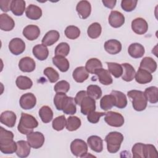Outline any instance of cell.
Masks as SVG:
<instances>
[{"mask_svg": "<svg viewBox=\"0 0 158 158\" xmlns=\"http://www.w3.org/2000/svg\"><path fill=\"white\" fill-rule=\"evenodd\" d=\"M38 126V122L33 115L23 112L21 114V117L17 127L18 131L20 133L27 135L33 132V129Z\"/></svg>", "mask_w": 158, "mask_h": 158, "instance_id": "1", "label": "cell"}, {"mask_svg": "<svg viewBox=\"0 0 158 158\" xmlns=\"http://www.w3.org/2000/svg\"><path fill=\"white\" fill-rule=\"evenodd\" d=\"M123 140V135L118 131L110 132L105 138L107 143V149L110 153H116L120 148Z\"/></svg>", "mask_w": 158, "mask_h": 158, "instance_id": "2", "label": "cell"}, {"mask_svg": "<svg viewBox=\"0 0 158 158\" xmlns=\"http://www.w3.org/2000/svg\"><path fill=\"white\" fill-rule=\"evenodd\" d=\"M127 96L132 99V106L136 111L144 110L148 104V101L144 92L139 90H130Z\"/></svg>", "mask_w": 158, "mask_h": 158, "instance_id": "3", "label": "cell"}, {"mask_svg": "<svg viewBox=\"0 0 158 158\" xmlns=\"http://www.w3.org/2000/svg\"><path fill=\"white\" fill-rule=\"evenodd\" d=\"M70 150L75 156L84 157L88 152V146L83 140L75 139L70 144Z\"/></svg>", "mask_w": 158, "mask_h": 158, "instance_id": "4", "label": "cell"}, {"mask_svg": "<svg viewBox=\"0 0 158 158\" xmlns=\"http://www.w3.org/2000/svg\"><path fill=\"white\" fill-rule=\"evenodd\" d=\"M104 120L109 125L114 127H122L125 122L122 114L114 111H109L106 113Z\"/></svg>", "mask_w": 158, "mask_h": 158, "instance_id": "5", "label": "cell"}, {"mask_svg": "<svg viewBox=\"0 0 158 158\" xmlns=\"http://www.w3.org/2000/svg\"><path fill=\"white\" fill-rule=\"evenodd\" d=\"M27 139L30 146L34 149L41 148L44 143V136L39 131H33L27 135Z\"/></svg>", "mask_w": 158, "mask_h": 158, "instance_id": "6", "label": "cell"}, {"mask_svg": "<svg viewBox=\"0 0 158 158\" xmlns=\"http://www.w3.org/2000/svg\"><path fill=\"white\" fill-rule=\"evenodd\" d=\"M20 107L25 110L33 109L36 104V98L31 93H27L23 94L19 100Z\"/></svg>", "mask_w": 158, "mask_h": 158, "instance_id": "7", "label": "cell"}, {"mask_svg": "<svg viewBox=\"0 0 158 158\" xmlns=\"http://www.w3.org/2000/svg\"><path fill=\"white\" fill-rule=\"evenodd\" d=\"M9 49L12 54L18 56L25 49V42L19 38H15L12 39L9 43Z\"/></svg>", "mask_w": 158, "mask_h": 158, "instance_id": "8", "label": "cell"}, {"mask_svg": "<svg viewBox=\"0 0 158 158\" xmlns=\"http://www.w3.org/2000/svg\"><path fill=\"white\" fill-rule=\"evenodd\" d=\"M131 28L135 33L143 35L148 30V24L144 19L138 17L131 22Z\"/></svg>", "mask_w": 158, "mask_h": 158, "instance_id": "9", "label": "cell"}, {"mask_svg": "<svg viewBox=\"0 0 158 158\" xmlns=\"http://www.w3.org/2000/svg\"><path fill=\"white\" fill-rule=\"evenodd\" d=\"M81 112L83 115H88L91 112L96 110V102L94 99L89 97L88 95L86 96L80 103Z\"/></svg>", "mask_w": 158, "mask_h": 158, "instance_id": "10", "label": "cell"}, {"mask_svg": "<svg viewBox=\"0 0 158 158\" xmlns=\"http://www.w3.org/2000/svg\"><path fill=\"white\" fill-rule=\"evenodd\" d=\"M76 104H77L75 102V98L72 97L66 96L62 102L61 110L65 114L73 115L77 112Z\"/></svg>", "mask_w": 158, "mask_h": 158, "instance_id": "11", "label": "cell"}, {"mask_svg": "<svg viewBox=\"0 0 158 158\" xmlns=\"http://www.w3.org/2000/svg\"><path fill=\"white\" fill-rule=\"evenodd\" d=\"M109 23L114 28L120 27L125 23V17L121 12L112 10L109 17Z\"/></svg>", "mask_w": 158, "mask_h": 158, "instance_id": "12", "label": "cell"}, {"mask_svg": "<svg viewBox=\"0 0 158 158\" xmlns=\"http://www.w3.org/2000/svg\"><path fill=\"white\" fill-rule=\"evenodd\" d=\"M76 10L77 11L80 18L86 19L91 14V4L88 1H80L76 6Z\"/></svg>", "mask_w": 158, "mask_h": 158, "instance_id": "13", "label": "cell"}, {"mask_svg": "<svg viewBox=\"0 0 158 158\" xmlns=\"http://www.w3.org/2000/svg\"><path fill=\"white\" fill-rule=\"evenodd\" d=\"M22 33L28 40L33 41L36 40L40 36V30L36 25H28L23 28Z\"/></svg>", "mask_w": 158, "mask_h": 158, "instance_id": "14", "label": "cell"}, {"mask_svg": "<svg viewBox=\"0 0 158 158\" xmlns=\"http://www.w3.org/2000/svg\"><path fill=\"white\" fill-rule=\"evenodd\" d=\"M17 120L15 114L10 110H6L1 114L0 121L1 123L8 127H14Z\"/></svg>", "mask_w": 158, "mask_h": 158, "instance_id": "15", "label": "cell"}, {"mask_svg": "<svg viewBox=\"0 0 158 158\" xmlns=\"http://www.w3.org/2000/svg\"><path fill=\"white\" fill-rule=\"evenodd\" d=\"M104 46L106 51L110 54H117L122 50L121 43L119 41L114 39L106 41Z\"/></svg>", "mask_w": 158, "mask_h": 158, "instance_id": "16", "label": "cell"}, {"mask_svg": "<svg viewBox=\"0 0 158 158\" xmlns=\"http://www.w3.org/2000/svg\"><path fill=\"white\" fill-rule=\"evenodd\" d=\"M19 67L23 72H31L35 69V62L30 57H25L20 60Z\"/></svg>", "mask_w": 158, "mask_h": 158, "instance_id": "17", "label": "cell"}, {"mask_svg": "<svg viewBox=\"0 0 158 158\" xmlns=\"http://www.w3.org/2000/svg\"><path fill=\"white\" fill-rule=\"evenodd\" d=\"M87 143L91 149L96 152H101L103 149V141L98 136H89L87 139Z\"/></svg>", "mask_w": 158, "mask_h": 158, "instance_id": "18", "label": "cell"}, {"mask_svg": "<svg viewBox=\"0 0 158 158\" xmlns=\"http://www.w3.org/2000/svg\"><path fill=\"white\" fill-rule=\"evenodd\" d=\"M16 154L20 158H25L28 156L31 151V146L28 141L24 140H20L17 142Z\"/></svg>", "mask_w": 158, "mask_h": 158, "instance_id": "19", "label": "cell"}, {"mask_svg": "<svg viewBox=\"0 0 158 158\" xmlns=\"http://www.w3.org/2000/svg\"><path fill=\"white\" fill-rule=\"evenodd\" d=\"M15 26V22L13 19L7 14H1L0 15V28L1 30L9 31L12 30Z\"/></svg>", "mask_w": 158, "mask_h": 158, "instance_id": "20", "label": "cell"}, {"mask_svg": "<svg viewBox=\"0 0 158 158\" xmlns=\"http://www.w3.org/2000/svg\"><path fill=\"white\" fill-rule=\"evenodd\" d=\"M144 46L138 43L131 44L128 48V52L129 55L135 59L142 57L144 54Z\"/></svg>", "mask_w": 158, "mask_h": 158, "instance_id": "21", "label": "cell"}, {"mask_svg": "<svg viewBox=\"0 0 158 158\" xmlns=\"http://www.w3.org/2000/svg\"><path fill=\"white\" fill-rule=\"evenodd\" d=\"M60 37L59 33L56 30H50L48 31L43 38L42 44L46 46H50L56 43Z\"/></svg>", "mask_w": 158, "mask_h": 158, "instance_id": "22", "label": "cell"}, {"mask_svg": "<svg viewBox=\"0 0 158 158\" xmlns=\"http://www.w3.org/2000/svg\"><path fill=\"white\" fill-rule=\"evenodd\" d=\"M34 56L40 60H46L49 55L48 49L43 44H39L35 46L32 50Z\"/></svg>", "mask_w": 158, "mask_h": 158, "instance_id": "23", "label": "cell"}, {"mask_svg": "<svg viewBox=\"0 0 158 158\" xmlns=\"http://www.w3.org/2000/svg\"><path fill=\"white\" fill-rule=\"evenodd\" d=\"M135 80L139 84H146L150 83L152 80V75L146 70L139 68L135 73Z\"/></svg>", "mask_w": 158, "mask_h": 158, "instance_id": "24", "label": "cell"}, {"mask_svg": "<svg viewBox=\"0 0 158 158\" xmlns=\"http://www.w3.org/2000/svg\"><path fill=\"white\" fill-rule=\"evenodd\" d=\"M94 74H96L98 78L99 81L104 85H109L112 83L113 80L109 72L106 69L101 68L98 69Z\"/></svg>", "mask_w": 158, "mask_h": 158, "instance_id": "25", "label": "cell"}, {"mask_svg": "<svg viewBox=\"0 0 158 158\" xmlns=\"http://www.w3.org/2000/svg\"><path fill=\"white\" fill-rule=\"evenodd\" d=\"M123 68V73L122 78L125 81H131L135 78V70L134 67L128 63H123L121 64Z\"/></svg>", "mask_w": 158, "mask_h": 158, "instance_id": "26", "label": "cell"}, {"mask_svg": "<svg viewBox=\"0 0 158 158\" xmlns=\"http://www.w3.org/2000/svg\"><path fill=\"white\" fill-rule=\"evenodd\" d=\"M26 16L31 20H38L42 15L41 9L34 4H30L25 10Z\"/></svg>", "mask_w": 158, "mask_h": 158, "instance_id": "27", "label": "cell"}, {"mask_svg": "<svg viewBox=\"0 0 158 158\" xmlns=\"http://www.w3.org/2000/svg\"><path fill=\"white\" fill-rule=\"evenodd\" d=\"M115 98V106L118 107V109H123L127 105V99L125 94L122 92L113 90L110 93Z\"/></svg>", "mask_w": 158, "mask_h": 158, "instance_id": "28", "label": "cell"}, {"mask_svg": "<svg viewBox=\"0 0 158 158\" xmlns=\"http://www.w3.org/2000/svg\"><path fill=\"white\" fill-rule=\"evenodd\" d=\"M52 63L56 65L59 70L62 72H67L70 67L69 60L63 56H55L52 57Z\"/></svg>", "mask_w": 158, "mask_h": 158, "instance_id": "29", "label": "cell"}, {"mask_svg": "<svg viewBox=\"0 0 158 158\" xmlns=\"http://www.w3.org/2000/svg\"><path fill=\"white\" fill-rule=\"evenodd\" d=\"M72 77L77 83H83L89 77V73L85 67L81 66L77 67L73 72Z\"/></svg>", "mask_w": 158, "mask_h": 158, "instance_id": "30", "label": "cell"}, {"mask_svg": "<svg viewBox=\"0 0 158 158\" xmlns=\"http://www.w3.org/2000/svg\"><path fill=\"white\" fill-rule=\"evenodd\" d=\"M139 68L146 70L149 73H153L157 69V63L152 58L145 57L141 60Z\"/></svg>", "mask_w": 158, "mask_h": 158, "instance_id": "31", "label": "cell"}, {"mask_svg": "<svg viewBox=\"0 0 158 158\" xmlns=\"http://www.w3.org/2000/svg\"><path fill=\"white\" fill-rule=\"evenodd\" d=\"M25 10V2L23 0H12L10 10L16 16L22 15Z\"/></svg>", "mask_w": 158, "mask_h": 158, "instance_id": "32", "label": "cell"}, {"mask_svg": "<svg viewBox=\"0 0 158 158\" xmlns=\"http://www.w3.org/2000/svg\"><path fill=\"white\" fill-rule=\"evenodd\" d=\"M14 134L12 131L0 127V146H6L14 141Z\"/></svg>", "mask_w": 158, "mask_h": 158, "instance_id": "33", "label": "cell"}, {"mask_svg": "<svg viewBox=\"0 0 158 158\" xmlns=\"http://www.w3.org/2000/svg\"><path fill=\"white\" fill-rule=\"evenodd\" d=\"M39 116L44 123L50 122L53 118V112L48 106H42L39 110Z\"/></svg>", "mask_w": 158, "mask_h": 158, "instance_id": "34", "label": "cell"}, {"mask_svg": "<svg viewBox=\"0 0 158 158\" xmlns=\"http://www.w3.org/2000/svg\"><path fill=\"white\" fill-rule=\"evenodd\" d=\"M147 101L150 103L156 104L158 102V88L156 86L147 88L144 92Z\"/></svg>", "mask_w": 158, "mask_h": 158, "instance_id": "35", "label": "cell"}, {"mask_svg": "<svg viewBox=\"0 0 158 158\" xmlns=\"http://www.w3.org/2000/svg\"><path fill=\"white\" fill-rule=\"evenodd\" d=\"M115 98L112 94L105 95L101 99L100 107L102 110L106 111L115 106Z\"/></svg>", "mask_w": 158, "mask_h": 158, "instance_id": "36", "label": "cell"}, {"mask_svg": "<svg viewBox=\"0 0 158 158\" xmlns=\"http://www.w3.org/2000/svg\"><path fill=\"white\" fill-rule=\"evenodd\" d=\"M102 64L101 60L96 58H91L89 59L85 65V69L88 73L94 74L95 72L101 68H102Z\"/></svg>", "mask_w": 158, "mask_h": 158, "instance_id": "37", "label": "cell"}, {"mask_svg": "<svg viewBox=\"0 0 158 158\" xmlns=\"http://www.w3.org/2000/svg\"><path fill=\"white\" fill-rule=\"evenodd\" d=\"M17 86L22 90H25L31 88L33 85L31 80L26 76H19L15 81Z\"/></svg>", "mask_w": 158, "mask_h": 158, "instance_id": "38", "label": "cell"}, {"mask_svg": "<svg viewBox=\"0 0 158 158\" xmlns=\"http://www.w3.org/2000/svg\"><path fill=\"white\" fill-rule=\"evenodd\" d=\"M102 28L101 25L98 22L91 23L88 28L87 33L89 38L96 39L99 37L101 34Z\"/></svg>", "mask_w": 158, "mask_h": 158, "instance_id": "39", "label": "cell"}, {"mask_svg": "<svg viewBox=\"0 0 158 158\" xmlns=\"http://www.w3.org/2000/svg\"><path fill=\"white\" fill-rule=\"evenodd\" d=\"M81 124V120L76 116H70L67 118L66 128L70 131H75L78 129Z\"/></svg>", "mask_w": 158, "mask_h": 158, "instance_id": "40", "label": "cell"}, {"mask_svg": "<svg viewBox=\"0 0 158 158\" xmlns=\"http://www.w3.org/2000/svg\"><path fill=\"white\" fill-rule=\"evenodd\" d=\"M108 71L114 77L119 78L123 73V68L121 64L115 62H107Z\"/></svg>", "mask_w": 158, "mask_h": 158, "instance_id": "41", "label": "cell"}, {"mask_svg": "<svg viewBox=\"0 0 158 158\" xmlns=\"http://www.w3.org/2000/svg\"><path fill=\"white\" fill-rule=\"evenodd\" d=\"M87 94L93 99H99L102 96V90L101 88L96 85H90L87 87Z\"/></svg>", "mask_w": 158, "mask_h": 158, "instance_id": "42", "label": "cell"}, {"mask_svg": "<svg viewBox=\"0 0 158 158\" xmlns=\"http://www.w3.org/2000/svg\"><path fill=\"white\" fill-rule=\"evenodd\" d=\"M64 33L67 38L75 40L80 35V30L76 26L69 25L66 27Z\"/></svg>", "mask_w": 158, "mask_h": 158, "instance_id": "43", "label": "cell"}, {"mask_svg": "<svg viewBox=\"0 0 158 158\" xmlns=\"http://www.w3.org/2000/svg\"><path fill=\"white\" fill-rule=\"evenodd\" d=\"M67 120L65 117L62 115L56 117L52 123V128L56 131H61L66 126Z\"/></svg>", "mask_w": 158, "mask_h": 158, "instance_id": "44", "label": "cell"}, {"mask_svg": "<svg viewBox=\"0 0 158 158\" xmlns=\"http://www.w3.org/2000/svg\"><path fill=\"white\" fill-rule=\"evenodd\" d=\"M70 52V46L68 43L62 42L59 43L55 49V55L65 57L68 56Z\"/></svg>", "mask_w": 158, "mask_h": 158, "instance_id": "45", "label": "cell"}, {"mask_svg": "<svg viewBox=\"0 0 158 158\" xmlns=\"http://www.w3.org/2000/svg\"><path fill=\"white\" fill-rule=\"evenodd\" d=\"M43 73L44 75L48 77V80L51 83H55L59 79V75L58 72L52 67H46L44 70Z\"/></svg>", "mask_w": 158, "mask_h": 158, "instance_id": "46", "label": "cell"}, {"mask_svg": "<svg viewBox=\"0 0 158 158\" xmlns=\"http://www.w3.org/2000/svg\"><path fill=\"white\" fill-rule=\"evenodd\" d=\"M144 158H157L158 157L157 151L156 147L150 144H144Z\"/></svg>", "mask_w": 158, "mask_h": 158, "instance_id": "47", "label": "cell"}, {"mask_svg": "<svg viewBox=\"0 0 158 158\" xmlns=\"http://www.w3.org/2000/svg\"><path fill=\"white\" fill-rule=\"evenodd\" d=\"M144 144L143 143H137L135 144L131 149L133 157L134 158H138V157L144 158Z\"/></svg>", "mask_w": 158, "mask_h": 158, "instance_id": "48", "label": "cell"}, {"mask_svg": "<svg viewBox=\"0 0 158 158\" xmlns=\"http://www.w3.org/2000/svg\"><path fill=\"white\" fill-rule=\"evenodd\" d=\"M70 89V84L65 80H61L57 82L54 87V89L56 93H66Z\"/></svg>", "mask_w": 158, "mask_h": 158, "instance_id": "49", "label": "cell"}, {"mask_svg": "<svg viewBox=\"0 0 158 158\" xmlns=\"http://www.w3.org/2000/svg\"><path fill=\"white\" fill-rule=\"evenodd\" d=\"M137 2L136 0H122L121 7L125 12H131L135 9Z\"/></svg>", "mask_w": 158, "mask_h": 158, "instance_id": "50", "label": "cell"}, {"mask_svg": "<svg viewBox=\"0 0 158 158\" xmlns=\"http://www.w3.org/2000/svg\"><path fill=\"white\" fill-rule=\"evenodd\" d=\"M17 143H15L14 141L11 143L9 144L6 145V146H0V150L1 152L6 154H13L15 152H16L17 150Z\"/></svg>", "mask_w": 158, "mask_h": 158, "instance_id": "51", "label": "cell"}, {"mask_svg": "<svg viewBox=\"0 0 158 158\" xmlns=\"http://www.w3.org/2000/svg\"><path fill=\"white\" fill-rule=\"evenodd\" d=\"M66 96H67L65 93H56V94L54 98V104L56 109L58 110H61L62 104V102Z\"/></svg>", "mask_w": 158, "mask_h": 158, "instance_id": "52", "label": "cell"}, {"mask_svg": "<svg viewBox=\"0 0 158 158\" xmlns=\"http://www.w3.org/2000/svg\"><path fill=\"white\" fill-rule=\"evenodd\" d=\"M105 114L106 113L104 112L93 111L87 115V119L91 123H96L99 122L100 118L102 116L105 115Z\"/></svg>", "mask_w": 158, "mask_h": 158, "instance_id": "53", "label": "cell"}, {"mask_svg": "<svg viewBox=\"0 0 158 158\" xmlns=\"http://www.w3.org/2000/svg\"><path fill=\"white\" fill-rule=\"evenodd\" d=\"M11 0H1L0 1V8L2 11L4 12H9L11 7Z\"/></svg>", "mask_w": 158, "mask_h": 158, "instance_id": "54", "label": "cell"}, {"mask_svg": "<svg viewBox=\"0 0 158 158\" xmlns=\"http://www.w3.org/2000/svg\"><path fill=\"white\" fill-rule=\"evenodd\" d=\"M87 93L86 91H80L79 92L77 93V94H76L75 96V102L77 105L80 106V103L82 101V99L86 96H87Z\"/></svg>", "mask_w": 158, "mask_h": 158, "instance_id": "55", "label": "cell"}, {"mask_svg": "<svg viewBox=\"0 0 158 158\" xmlns=\"http://www.w3.org/2000/svg\"><path fill=\"white\" fill-rule=\"evenodd\" d=\"M102 2L105 7L109 9H113L115 7L117 1L115 0H102Z\"/></svg>", "mask_w": 158, "mask_h": 158, "instance_id": "56", "label": "cell"}]
</instances>
